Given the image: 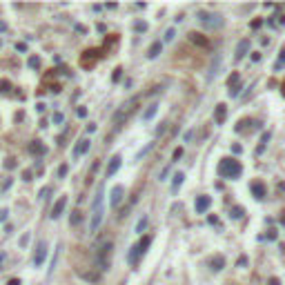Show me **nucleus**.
<instances>
[{
	"label": "nucleus",
	"instance_id": "obj_1",
	"mask_svg": "<svg viewBox=\"0 0 285 285\" xmlns=\"http://www.w3.org/2000/svg\"><path fill=\"white\" fill-rule=\"evenodd\" d=\"M102 216H105V189L98 187L96 201L91 207V221H89V232H98V227L102 223Z\"/></svg>",
	"mask_w": 285,
	"mask_h": 285
},
{
	"label": "nucleus",
	"instance_id": "obj_2",
	"mask_svg": "<svg viewBox=\"0 0 285 285\" xmlns=\"http://www.w3.org/2000/svg\"><path fill=\"white\" fill-rule=\"evenodd\" d=\"M136 102H138V98H129V100H125V102H122V105L116 109V114H114V118H111L114 129H120V127L127 122V118L131 116V111L136 109Z\"/></svg>",
	"mask_w": 285,
	"mask_h": 285
},
{
	"label": "nucleus",
	"instance_id": "obj_3",
	"mask_svg": "<svg viewBox=\"0 0 285 285\" xmlns=\"http://www.w3.org/2000/svg\"><path fill=\"white\" fill-rule=\"evenodd\" d=\"M111 254H114V245L107 241L96 250V270L98 272H107L111 267Z\"/></svg>",
	"mask_w": 285,
	"mask_h": 285
},
{
	"label": "nucleus",
	"instance_id": "obj_4",
	"mask_svg": "<svg viewBox=\"0 0 285 285\" xmlns=\"http://www.w3.org/2000/svg\"><path fill=\"white\" fill-rule=\"evenodd\" d=\"M218 172H221L225 178H239L241 172H243V167H241V163L236 158L225 156V158H221V163H218Z\"/></svg>",
	"mask_w": 285,
	"mask_h": 285
},
{
	"label": "nucleus",
	"instance_id": "obj_5",
	"mask_svg": "<svg viewBox=\"0 0 285 285\" xmlns=\"http://www.w3.org/2000/svg\"><path fill=\"white\" fill-rule=\"evenodd\" d=\"M151 241H154V236L151 234H145V236H140V241L131 247V252H129V256H127V261L131 263V265H136L138 261H140V256L147 252V247L151 245Z\"/></svg>",
	"mask_w": 285,
	"mask_h": 285
},
{
	"label": "nucleus",
	"instance_id": "obj_6",
	"mask_svg": "<svg viewBox=\"0 0 285 285\" xmlns=\"http://www.w3.org/2000/svg\"><path fill=\"white\" fill-rule=\"evenodd\" d=\"M198 20L205 29H218L223 27V16L221 14H214V11H198Z\"/></svg>",
	"mask_w": 285,
	"mask_h": 285
},
{
	"label": "nucleus",
	"instance_id": "obj_7",
	"mask_svg": "<svg viewBox=\"0 0 285 285\" xmlns=\"http://www.w3.org/2000/svg\"><path fill=\"white\" fill-rule=\"evenodd\" d=\"M76 276L87 281V283H98L100 281V272L96 267H76Z\"/></svg>",
	"mask_w": 285,
	"mask_h": 285
},
{
	"label": "nucleus",
	"instance_id": "obj_8",
	"mask_svg": "<svg viewBox=\"0 0 285 285\" xmlns=\"http://www.w3.org/2000/svg\"><path fill=\"white\" fill-rule=\"evenodd\" d=\"M221 65H223V56H221V54H216V56H214V60H212V65H210V69H207V76H205V80H207V82H212L216 76H218V71H221Z\"/></svg>",
	"mask_w": 285,
	"mask_h": 285
},
{
	"label": "nucleus",
	"instance_id": "obj_9",
	"mask_svg": "<svg viewBox=\"0 0 285 285\" xmlns=\"http://www.w3.org/2000/svg\"><path fill=\"white\" fill-rule=\"evenodd\" d=\"M122 196H125V187H122V185L111 187V192H109V205L111 207H118L122 203Z\"/></svg>",
	"mask_w": 285,
	"mask_h": 285
},
{
	"label": "nucleus",
	"instance_id": "obj_10",
	"mask_svg": "<svg viewBox=\"0 0 285 285\" xmlns=\"http://www.w3.org/2000/svg\"><path fill=\"white\" fill-rule=\"evenodd\" d=\"M45 259H47V243L45 241H40L36 245V254H34V265L36 267H40V265L45 263Z\"/></svg>",
	"mask_w": 285,
	"mask_h": 285
},
{
	"label": "nucleus",
	"instance_id": "obj_11",
	"mask_svg": "<svg viewBox=\"0 0 285 285\" xmlns=\"http://www.w3.org/2000/svg\"><path fill=\"white\" fill-rule=\"evenodd\" d=\"M65 207H67V196H60L58 198V201H56V205L51 207V212H49V218H54V221H56V218H60L62 216V212H65Z\"/></svg>",
	"mask_w": 285,
	"mask_h": 285
},
{
	"label": "nucleus",
	"instance_id": "obj_12",
	"mask_svg": "<svg viewBox=\"0 0 285 285\" xmlns=\"http://www.w3.org/2000/svg\"><path fill=\"white\" fill-rule=\"evenodd\" d=\"M250 189H252V196L256 198V201L265 198V192H267V187H265V183H263V180H254V183L250 185Z\"/></svg>",
	"mask_w": 285,
	"mask_h": 285
},
{
	"label": "nucleus",
	"instance_id": "obj_13",
	"mask_svg": "<svg viewBox=\"0 0 285 285\" xmlns=\"http://www.w3.org/2000/svg\"><path fill=\"white\" fill-rule=\"evenodd\" d=\"M100 56V49H87L82 56H80V65L82 67H91V62Z\"/></svg>",
	"mask_w": 285,
	"mask_h": 285
},
{
	"label": "nucleus",
	"instance_id": "obj_14",
	"mask_svg": "<svg viewBox=\"0 0 285 285\" xmlns=\"http://www.w3.org/2000/svg\"><path fill=\"white\" fill-rule=\"evenodd\" d=\"M207 267H210L212 272H221L223 267H225V259L221 254H216V256H210L207 259Z\"/></svg>",
	"mask_w": 285,
	"mask_h": 285
},
{
	"label": "nucleus",
	"instance_id": "obj_15",
	"mask_svg": "<svg viewBox=\"0 0 285 285\" xmlns=\"http://www.w3.org/2000/svg\"><path fill=\"white\" fill-rule=\"evenodd\" d=\"M120 165H122V158H120L118 154H116V156H111V158H109V165H107V172H105V176H107V178H111V176H114V174H116L118 169H120Z\"/></svg>",
	"mask_w": 285,
	"mask_h": 285
},
{
	"label": "nucleus",
	"instance_id": "obj_16",
	"mask_svg": "<svg viewBox=\"0 0 285 285\" xmlns=\"http://www.w3.org/2000/svg\"><path fill=\"white\" fill-rule=\"evenodd\" d=\"M189 40H192L196 47H201V49H207V47H210V40H207V36H203V34H198V31H192L187 36Z\"/></svg>",
	"mask_w": 285,
	"mask_h": 285
},
{
	"label": "nucleus",
	"instance_id": "obj_17",
	"mask_svg": "<svg viewBox=\"0 0 285 285\" xmlns=\"http://www.w3.org/2000/svg\"><path fill=\"white\" fill-rule=\"evenodd\" d=\"M225 118H227V105L225 102H218L216 109H214V122L216 125H223Z\"/></svg>",
	"mask_w": 285,
	"mask_h": 285
},
{
	"label": "nucleus",
	"instance_id": "obj_18",
	"mask_svg": "<svg viewBox=\"0 0 285 285\" xmlns=\"http://www.w3.org/2000/svg\"><path fill=\"white\" fill-rule=\"evenodd\" d=\"M210 205H212V198H210V196H198L196 203H194L196 214H205L207 210H210Z\"/></svg>",
	"mask_w": 285,
	"mask_h": 285
},
{
	"label": "nucleus",
	"instance_id": "obj_19",
	"mask_svg": "<svg viewBox=\"0 0 285 285\" xmlns=\"http://www.w3.org/2000/svg\"><path fill=\"white\" fill-rule=\"evenodd\" d=\"M27 151H29L31 156H42V154H45V142H40V140H31L29 145H27Z\"/></svg>",
	"mask_w": 285,
	"mask_h": 285
},
{
	"label": "nucleus",
	"instance_id": "obj_20",
	"mask_svg": "<svg viewBox=\"0 0 285 285\" xmlns=\"http://www.w3.org/2000/svg\"><path fill=\"white\" fill-rule=\"evenodd\" d=\"M247 51H250V40L245 38V40H241L239 45H236V54H234V58H236V60H241V58H245V56H247Z\"/></svg>",
	"mask_w": 285,
	"mask_h": 285
},
{
	"label": "nucleus",
	"instance_id": "obj_21",
	"mask_svg": "<svg viewBox=\"0 0 285 285\" xmlns=\"http://www.w3.org/2000/svg\"><path fill=\"white\" fill-rule=\"evenodd\" d=\"M89 145H91V142H89V138H82V140H78V145L74 147V156H76V158H78V156H85V154L89 151Z\"/></svg>",
	"mask_w": 285,
	"mask_h": 285
},
{
	"label": "nucleus",
	"instance_id": "obj_22",
	"mask_svg": "<svg viewBox=\"0 0 285 285\" xmlns=\"http://www.w3.org/2000/svg\"><path fill=\"white\" fill-rule=\"evenodd\" d=\"M160 49H163V42H160V40H154V42H151V47L147 49V58H149V60L158 58V56H160Z\"/></svg>",
	"mask_w": 285,
	"mask_h": 285
},
{
	"label": "nucleus",
	"instance_id": "obj_23",
	"mask_svg": "<svg viewBox=\"0 0 285 285\" xmlns=\"http://www.w3.org/2000/svg\"><path fill=\"white\" fill-rule=\"evenodd\" d=\"M239 82H241V74H239V71H232V74H230V78H227V87H230V91L239 89V87H241Z\"/></svg>",
	"mask_w": 285,
	"mask_h": 285
},
{
	"label": "nucleus",
	"instance_id": "obj_24",
	"mask_svg": "<svg viewBox=\"0 0 285 285\" xmlns=\"http://www.w3.org/2000/svg\"><path fill=\"white\" fill-rule=\"evenodd\" d=\"M183 180H185V174H183V172H176V174H174V178H172V194L178 192V187L183 185Z\"/></svg>",
	"mask_w": 285,
	"mask_h": 285
},
{
	"label": "nucleus",
	"instance_id": "obj_25",
	"mask_svg": "<svg viewBox=\"0 0 285 285\" xmlns=\"http://www.w3.org/2000/svg\"><path fill=\"white\" fill-rule=\"evenodd\" d=\"M270 138H272V131H265V134H263V138H261V145L256 147V156H259V154H263V151H265V147H267Z\"/></svg>",
	"mask_w": 285,
	"mask_h": 285
},
{
	"label": "nucleus",
	"instance_id": "obj_26",
	"mask_svg": "<svg viewBox=\"0 0 285 285\" xmlns=\"http://www.w3.org/2000/svg\"><path fill=\"white\" fill-rule=\"evenodd\" d=\"M285 67V45L281 47V54H279V60L274 62V71H281Z\"/></svg>",
	"mask_w": 285,
	"mask_h": 285
},
{
	"label": "nucleus",
	"instance_id": "obj_27",
	"mask_svg": "<svg viewBox=\"0 0 285 285\" xmlns=\"http://www.w3.org/2000/svg\"><path fill=\"white\" fill-rule=\"evenodd\" d=\"M147 221H149V218H147L145 214H142V216L138 218V223H136V232H138V234H142V232H145V227H147Z\"/></svg>",
	"mask_w": 285,
	"mask_h": 285
},
{
	"label": "nucleus",
	"instance_id": "obj_28",
	"mask_svg": "<svg viewBox=\"0 0 285 285\" xmlns=\"http://www.w3.org/2000/svg\"><path fill=\"white\" fill-rule=\"evenodd\" d=\"M116 42H118V36H109L107 40H105V45H102V49H100V54H102V51H107V49H111V47L116 45Z\"/></svg>",
	"mask_w": 285,
	"mask_h": 285
},
{
	"label": "nucleus",
	"instance_id": "obj_29",
	"mask_svg": "<svg viewBox=\"0 0 285 285\" xmlns=\"http://www.w3.org/2000/svg\"><path fill=\"white\" fill-rule=\"evenodd\" d=\"M156 111H158V105H149L145 109V114H142V120H149L151 116H156Z\"/></svg>",
	"mask_w": 285,
	"mask_h": 285
},
{
	"label": "nucleus",
	"instance_id": "obj_30",
	"mask_svg": "<svg viewBox=\"0 0 285 285\" xmlns=\"http://www.w3.org/2000/svg\"><path fill=\"white\" fill-rule=\"evenodd\" d=\"M78 223H80V210H74V212H71V216H69V225H71V227H76Z\"/></svg>",
	"mask_w": 285,
	"mask_h": 285
},
{
	"label": "nucleus",
	"instance_id": "obj_31",
	"mask_svg": "<svg viewBox=\"0 0 285 285\" xmlns=\"http://www.w3.org/2000/svg\"><path fill=\"white\" fill-rule=\"evenodd\" d=\"M27 65H29L31 69H40V58H38V56H29V58H27Z\"/></svg>",
	"mask_w": 285,
	"mask_h": 285
},
{
	"label": "nucleus",
	"instance_id": "obj_32",
	"mask_svg": "<svg viewBox=\"0 0 285 285\" xmlns=\"http://www.w3.org/2000/svg\"><path fill=\"white\" fill-rule=\"evenodd\" d=\"M134 31H138V34L147 31V22H145V20H136V22H134Z\"/></svg>",
	"mask_w": 285,
	"mask_h": 285
},
{
	"label": "nucleus",
	"instance_id": "obj_33",
	"mask_svg": "<svg viewBox=\"0 0 285 285\" xmlns=\"http://www.w3.org/2000/svg\"><path fill=\"white\" fill-rule=\"evenodd\" d=\"M49 194H51V187L47 185V187H42V189H40V194H38V198H40V201H47V198H49Z\"/></svg>",
	"mask_w": 285,
	"mask_h": 285
},
{
	"label": "nucleus",
	"instance_id": "obj_34",
	"mask_svg": "<svg viewBox=\"0 0 285 285\" xmlns=\"http://www.w3.org/2000/svg\"><path fill=\"white\" fill-rule=\"evenodd\" d=\"M7 91H11V85H9L7 78H2L0 80V94H7Z\"/></svg>",
	"mask_w": 285,
	"mask_h": 285
},
{
	"label": "nucleus",
	"instance_id": "obj_35",
	"mask_svg": "<svg viewBox=\"0 0 285 285\" xmlns=\"http://www.w3.org/2000/svg\"><path fill=\"white\" fill-rule=\"evenodd\" d=\"M151 147H154V142H147V145H145V147H142V149H140V151H138V156H136V158H138V160H140V158H142V156H145V154H147V151H149V149H151Z\"/></svg>",
	"mask_w": 285,
	"mask_h": 285
},
{
	"label": "nucleus",
	"instance_id": "obj_36",
	"mask_svg": "<svg viewBox=\"0 0 285 285\" xmlns=\"http://www.w3.org/2000/svg\"><path fill=\"white\" fill-rule=\"evenodd\" d=\"M174 36H176V29H167V31H165V36H163V40H165V42H169V40H174Z\"/></svg>",
	"mask_w": 285,
	"mask_h": 285
},
{
	"label": "nucleus",
	"instance_id": "obj_37",
	"mask_svg": "<svg viewBox=\"0 0 285 285\" xmlns=\"http://www.w3.org/2000/svg\"><path fill=\"white\" fill-rule=\"evenodd\" d=\"M243 214H245L243 207H232V218H241Z\"/></svg>",
	"mask_w": 285,
	"mask_h": 285
},
{
	"label": "nucleus",
	"instance_id": "obj_38",
	"mask_svg": "<svg viewBox=\"0 0 285 285\" xmlns=\"http://www.w3.org/2000/svg\"><path fill=\"white\" fill-rule=\"evenodd\" d=\"M247 263H250V259H247V256H239V261H236V265H239V267H247Z\"/></svg>",
	"mask_w": 285,
	"mask_h": 285
},
{
	"label": "nucleus",
	"instance_id": "obj_39",
	"mask_svg": "<svg viewBox=\"0 0 285 285\" xmlns=\"http://www.w3.org/2000/svg\"><path fill=\"white\" fill-rule=\"evenodd\" d=\"M120 78H122V69L118 67V69H114V74H111V80H114V82H118Z\"/></svg>",
	"mask_w": 285,
	"mask_h": 285
},
{
	"label": "nucleus",
	"instance_id": "obj_40",
	"mask_svg": "<svg viewBox=\"0 0 285 285\" xmlns=\"http://www.w3.org/2000/svg\"><path fill=\"white\" fill-rule=\"evenodd\" d=\"M54 122H56V125H60V122H65V116H62V111H56V114H54Z\"/></svg>",
	"mask_w": 285,
	"mask_h": 285
},
{
	"label": "nucleus",
	"instance_id": "obj_41",
	"mask_svg": "<svg viewBox=\"0 0 285 285\" xmlns=\"http://www.w3.org/2000/svg\"><path fill=\"white\" fill-rule=\"evenodd\" d=\"M67 172H69V167L67 165H60L58 167V178H65V176H67Z\"/></svg>",
	"mask_w": 285,
	"mask_h": 285
},
{
	"label": "nucleus",
	"instance_id": "obj_42",
	"mask_svg": "<svg viewBox=\"0 0 285 285\" xmlns=\"http://www.w3.org/2000/svg\"><path fill=\"white\" fill-rule=\"evenodd\" d=\"M180 156H183V147H176V149H174V156H172V158H174V160H178ZM174 160H169V163H174Z\"/></svg>",
	"mask_w": 285,
	"mask_h": 285
},
{
	"label": "nucleus",
	"instance_id": "obj_43",
	"mask_svg": "<svg viewBox=\"0 0 285 285\" xmlns=\"http://www.w3.org/2000/svg\"><path fill=\"white\" fill-rule=\"evenodd\" d=\"M165 129H167V122H160V125L156 127V134H154V136H160V134H163Z\"/></svg>",
	"mask_w": 285,
	"mask_h": 285
},
{
	"label": "nucleus",
	"instance_id": "obj_44",
	"mask_svg": "<svg viewBox=\"0 0 285 285\" xmlns=\"http://www.w3.org/2000/svg\"><path fill=\"white\" fill-rule=\"evenodd\" d=\"M14 167H16V160L14 158H7L5 160V169H14Z\"/></svg>",
	"mask_w": 285,
	"mask_h": 285
},
{
	"label": "nucleus",
	"instance_id": "obj_45",
	"mask_svg": "<svg viewBox=\"0 0 285 285\" xmlns=\"http://www.w3.org/2000/svg\"><path fill=\"white\" fill-rule=\"evenodd\" d=\"M76 116H78V118H85V116H87V109H85V107H78V109H76Z\"/></svg>",
	"mask_w": 285,
	"mask_h": 285
},
{
	"label": "nucleus",
	"instance_id": "obj_46",
	"mask_svg": "<svg viewBox=\"0 0 285 285\" xmlns=\"http://www.w3.org/2000/svg\"><path fill=\"white\" fill-rule=\"evenodd\" d=\"M192 138H194V131H192V129H189V131H185V134H183V140H185V142H189Z\"/></svg>",
	"mask_w": 285,
	"mask_h": 285
},
{
	"label": "nucleus",
	"instance_id": "obj_47",
	"mask_svg": "<svg viewBox=\"0 0 285 285\" xmlns=\"http://www.w3.org/2000/svg\"><path fill=\"white\" fill-rule=\"evenodd\" d=\"M232 151H234V154H241V151H243V147L239 145V142H234V145H232Z\"/></svg>",
	"mask_w": 285,
	"mask_h": 285
},
{
	"label": "nucleus",
	"instance_id": "obj_48",
	"mask_svg": "<svg viewBox=\"0 0 285 285\" xmlns=\"http://www.w3.org/2000/svg\"><path fill=\"white\" fill-rule=\"evenodd\" d=\"M22 180H31V172H29V169H25V172H22Z\"/></svg>",
	"mask_w": 285,
	"mask_h": 285
},
{
	"label": "nucleus",
	"instance_id": "obj_49",
	"mask_svg": "<svg viewBox=\"0 0 285 285\" xmlns=\"http://www.w3.org/2000/svg\"><path fill=\"white\" fill-rule=\"evenodd\" d=\"M16 49H18V51H27V45H25V42H18Z\"/></svg>",
	"mask_w": 285,
	"mask_h": 285
},
{
	"label": "nucleus",
	"instance_id": "obj_50",
	"mask_svg": "<svg viewBox=\"0 0 285 285\" xmlns=\"http://www.w3.org/2000/svg\"><path fill=\"white\" fill-rule=\"evenodd\" d=\"M7 214H9L7 210H0V221H7Z\"/></svg>",
	"mask_w": 285,
	"mask_h": 285
},
{
	"label": "nucleus",
	"instance_id": "obj_51",
	"mask_svg": "<svg viewBox=\"0 0 285 285\" xmlns=\"http://www.w3.org/2000/svg\"><path fill=\"white\" fill-rule=\"evenodd\" d=\"M7 285H20V279H11V281H7Z\"/></svg>",
	"mask_w": 285,
	"mask_h": 285
},
{
	"label": "nucleus",
	"instance_id": "obj_52",
	"mask_svg": "<svg viewBox=\"0 0 285 285\" xmlns=\"http://www.w3.org/2000/svg\"><path fill=\"white\" fill-rule=\"evenodd\" d=\"M267 285H281V281H279V279H270Z\"/></svg>",
	"mask_w": 285,
	"mask_h": 285
},
{
	"label": "nucleus",
	"instance_id": "obj_53",
	"mask_svg": "<svg viewBox=\"0 0 285 285\" xmlns=\"http://www.w3.org/2000/svg\"><path fill=\"white\" fill-rule=\"evenodd\" d=\"M5 31H7V22L0 20V34H5Z\"/></svg>",
	"mask_w": 285,
	"mask_h": 285
},
{
	"label": "nucleus",
	"instance_id": "obj_54",
	"mask_svg": "<svg viewBox=\"0 0 285 285\" xmlns=\"http://www.w3.org/2000/svg\"><path fill=\"white\" fill-rule=\"evenodd\" d=\"M5 259H7V254L2 252V254H0V265H2V263H5Z\"/></svg>",
	"mask_w": 285,
	"mask_h": 285
},
{
	"label": "nucleus",
	"instance_id": "obj_55",
	"mask_svg": "<svg viewBox=\"0 0 285 285\" xmlns=\"http://www.w3.org/2000/svg\"><path fill=\"white\" fill-rule=\"evenodd\" d=\"M283 96H285V82H283Z\"/></svg>",
	"mask_w": 285,
	"mask_h": 285
}]
</instances>
